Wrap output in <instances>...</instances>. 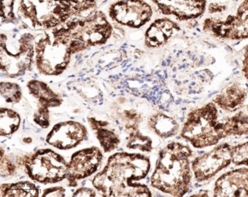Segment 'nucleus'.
<instances>
[{
	"mask_svg": "<svg viewBox=\"0 0 248 197\" xmlns=\"http://www.w3.org/2000/svg\"><path fill=\"white\" fill-rule=\"evenodd\" d=\"M150 169V161L140 155L117 153L110 157L105 169L94 178L97 189L108 196L151 197L146 185H132L133 181L146 178Z\"/></svg>",
	"mask_w": 248,
	"mask_h": 197,
	"instance_id": "f257e3e1",
	"label": "nucleus"
},
{
	"mask_svg": "<svg viewBox=\"0 0 248 197\" xmlns=\"http://www.w3.org/2000/svg\"><path fill=\"white\" fill-rule=\"evenodd\" d=\"M191 148L172 142L159 152L156 167L151 178L154 188L173 197H184L188 192L192 178Z\"/></svg>",
	"mask_w": 248,
	"mask_h": 197,
	"instance_id": "f03ea898",
	"label": "nucleus"
},
{
	"mask_svg": "<svg viewBox=\"0 0 248 197\" xmlns=\"http://www.w3.org/2000/svg\"><path fill=\"white\" fill-rule=\"evenodd\" d=\"M112 31L106 14L96 11L86 18L70 20L53 29L51 32L68 46L73 55L88 47L105 44L111 37Z\"/></svg>",
	"mask_w": 248,
	"mask_h": 197,
	"instance_id": "7ed1b4c3",
	"label": "nucleus"
},
{
	"mask_svg": "<svg viewBox=\"0 0 248 197\" xmlns=\"http://www.w3.org/2000/svg\"><path fill=\"white\" fill-rule=\"evenodd\" d=\"M18 15L33 30H52L75 18L70 0H19Z\"/></svg>",
	"mask_w": 248,
	"mask_h": 197,
	"instance_id": "20e7f679",
	"label": "nucleus"
},
{
	"mask_svg": "<svg viewBox=\"0 0 248 197\" xmlns=\"http://www.w3.org/2000/svg\"><path fill=\"white\" fill-rule=\"evenodd\" d=\"M35 37L30 33H1L0 63L5 76L16 78L31 71L35 63Z\"/></svg>",
	"mask_w": 248,
	"mask_h": 197,
	"instance_id": "39448f33",
	"label": "nucleus"
},
{
	"mask_svg": "<svg viewBox=\"0 0 248 197\" xmlns=\"http://www.w3.org/2000/svg\"><path fill=\"white\" fill-rule=\"evenodd\" d=\"M180 136L196 149L216 146L225 138L216 104L208 103L189 112Z\"/></svg>",
	"mask_w": 248,
	"mask_h": 197,
	"instance_id": "423d86ee",
	"label": "nucleus"
},
{
	"mask_svg": "<svg viewBox=\"0 0 248 197\" xmlns=\"http://www.w3.org/2000/svg\"><path fill=\"white\" fill-rule=\"evenodd\" d=\"M72 53L68 46L53 35L46 32L35 40V63L44 75L56 76L63 73L70 63Z\"/></svg>",
	"mask_w": 248,
	"mask_h": 197,
	"instance_id": "0eeeda50",
	"label": "nucleus"
},
{
	"mask_svg": "<svg viewBox=\"0 0 248 197\" xmlns=\"http://www.w3.org/2000/svg\"><path fill=\"white\" fill-rule=\"evenodd\" d=\"M203 30L216 38L240 41L248 39V0H244L239 5L234 15H229L224 19L206 18Z\"/></svg>",
	"mask_w": 248,
	"mask_h": 197,
	"instance_id": "6e6552de",
	"label": "nucleus"
},
{
	"mask_svg": "<svg viewBox=\"0 0 248 197\" xmlns=\"http://www.w3.org/2000/svg\"><path fill=\"white\" fill-rule=\"evenodd\" d=\"M25 166L31 179L43 183L59 182L68 175L64 159L49 149L37 152L27 159Z\"/></svg>",
	"mask_w": 248,
	"mask_h": 197,
	"instance_id": "1a4fd4ad",
	"label": "nucleus"
},
{
	"mask_svg": "<svg viewBox=\"0 0 248 197\" xmlns=\"http://www.w3.org/2000/svg\"><path fill=\"white\" fill-rule=\"evenodd\" d=\"M108 13L111 21L133 29L143 27L153 15L152 6L143 0H118L110 5Z\"/></svg>",
	"mask_w": 248,
	"mask_h": 197,
	"instance_id": "9d476101",
	"label": "nucleus"
},
{
	"mask_svg": "<svg viewBox=\"0 0 248 197\" xmlns=\"http://www.w3.org/2000/svg\"><path fill=\"white\" fill-rule=\"evenodd\" d=\"M231 163L232 146L223 143L195 158L191 163V169L197 182H201L211 179Z\"/></svg>",
	"mask_w": 248,
	"mask_h": 197,
	"instance_id": "9b49d317",
	"label": "nucleus"
},
{
	"mask_svg": "<svg viewBox=\"0 0 248 197\" xmlns=\"http://www.w3.org/2000/svg\"><path fill=\"white\" fill-rule=\"evenodd\" d=\"M161 14L181 21L201 17L207 10V0H151Z\"/></svg>",
	"mask_w": 248,
	"mask_h": 197,
	"instance_id": "f8f14e48",
	"label": "nucleus"
},
{
	"mask_svg": "<svg viewBox=\"0 0 248 197\" xmlns=\"http://www.w3.org/2000/svg\"><path fill=\"white\" fill-rule=\"evenodd\" d=\"M213 197H248V168L233 169L219 177L215 183Z\"/></svg>",
	"mask_w": 248,
	"mask_h": 197,
	"instance_id": "ddd939ff",
	"label": "nucleus"
},
{
	"mask_svg": "<svg viewBox=\"0 0 248 197\" xmlns=\"http://www.w3.org/2000/svg\"><path fill=\"white\" fill-rule=\"evenodd\" d=\"M102 160V155L96 148L84 149L77 152L68 166L69 180L82 179L95 173Z\"/></svg>",
	"mask_w": 248,
	"mask_h": 197,
	"instance_id": "4468645a",
	"label": "nucleus"
},
{
	"mask_svg": "<svg viewBox=\"0 0 248 197\" xmlns=\"http://www.w3.org/2000/svg\"><path fill=\"white\" fill-rule=\"evenodd\" d=\"M87 130L78 122L67 121L55 126L47 137L49 144L62 150L72 149L86 137Z\"/></svg>",
	"mask_w": 248,
	"mask_h": 197,
	"instance_id": "2eb2a0df",
	"label": "nucleus"
},
{
	"mask_svg": "<svg viewBox=\"0 0 248 197\" xmlns=\"http://www.w3.org/2000/svg\"><path fill=\"white\" fill-rule=\"evenodd\" d=\"M181 31V27L170 18L155 20L145 33V45L149 48H159Z\"/></svg>",
	"mask_w": 248,
	"mask_h": 197,
	"instance_id": "dca6fc26",
	"label": "nucleus"
},
{
	"mask_svg": "<svg viewBox=\"0 0 248 197\" xmlns=\"http://www.w3.org/2000/svg\"><path fill=\"white\" fill-rule=\"evenodd\" d=\"M248 92L239 84L229 85L217 94L213 101L219 108L229 112L240 108L245 103Z\"/></svg>",
	"mask_w": 248,
	"mask_h": 197,
	"instance_id": "f3484780",
	"label": "nucleus"
},
{
	"mask_svg": "<svg viewBox=\"0 0 248 197\" xmlns=\"http://www.w3.org/2000/svg\"><path fill=\"white\" fill-rule=\"evenodd\" d=\"M148 124L155 134L163 139L174 137L179 133L178 121L163 113H157L151 117Z\"/></svg>",
	"mask_w": 248,
	"mask_h": 197,
	"instance_id": "a211bd4d",
	"label": "nucleus"
},
{
	"mask_svg": "<svg viewBox=\"0 0 248 197\" xmlns=\"http://www.w3.org/2000/svg\"><path fill=\"white\" fill-rule=\"evenodd\" d=\"M225 136H244L248 134V115L242 111L222 121Z\"/></svg>",
	"mask_w": 248,
	"mask_h": 197,
	"instance_id": "6ab92c4d",
	"label": "nucleus"
},
{
	"mask_svg": "<svg viewBox=\"0 0 248 197\" xmlns=\"http://www.w3.org/2000/svg\"><path fill=\"white\" fill-rule=\"evenodd\" d=\"M2 197H38L39 191L35 185L30 182L5 184L1 187Z\"/></svg>",
	"mask_w": 248,
	"mask_h": 197,
	"instance_id": "aec40b11",
	"label": "nucleus"
},
{
	"mask_svg": "<svg viewBox=\"0 0 248 197\" xmlns=\"http://www.w3.org/2000/svg\"><path fill=\"white\" fill-rule=\"evenodd\" d=\"M21 118L18 113L9 108H1L0 130L1 136H8L15 133L20 126Z\"/></svg>",
	"mask_w": 248,
	"mask_h": 197,
	"instance_id": "412c9836",
	"label": "nucleus"
},
{
	"mask_svg": "<svg viewBox=\"0 0 248 197\" xmlns=\"http://www.w3.org/2000/svg\"><path fill=\"white\" fill-rule=\"evenodd\" d=\"M232 162L236 166L248 167V141L232 146Z\"/></svg>",
	"mask_w": 248,
	"mask_h": 197,
	"instance_id": "4be33fe9",
	"label": "nucleus"
},
{
	"mask_svg": "<svg viewBox=\"0 0 248 197\" xmlns=\"http://www.w3.org/2000/svg\"><path fill=\"white\" fill-rule=\"evenodd\" d=\"M1 94L8 103H18L21 99V91L19 85L12 82L1 83Z\"/></svg>",
	"mask_w": 248,
	"mask_h": 197,
	"instance_id": "5701e85b",
	"label": "nucleus"
},
{
	"mask_svg": "<svg viewBox=\"0 0 248 197\" xmlns=\"http://www.w3.org/2000/svg\"><path fill=\"white\" fill-rule=\"evenodd\" d=\"M16 0H1V23H14L16 21L15 8Z\"/></svg>",
	"mask_w": 248,
	"mask_h": 197,
	"instance_id": "b1692460",
	"label": "nucleus"
},
{
	"mask_svg": "<svg viewBox=\"0 0 248 197\" xmlns=\"http://www.w3.org/2000/svg\"><path fill=\"white\" fill-rule=\"evenodd\" d=\"M226 6L222 4L218 3V2H212L207 7V11L209 14H220V13L226 11Z\"/></svg>",
	"mask_w": 248,
	"mask_h": 197,
	"instance_id": "393cba45",
	"label": "nucleus"
}]
</instances>
